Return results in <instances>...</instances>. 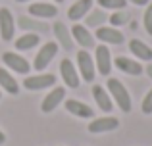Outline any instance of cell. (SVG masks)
Returning <instances> with one entry per match:
<instances>
[{
    "label": "cell",
    "instance_id": "15",
    "mask_svg": "<svg viewBox=\"0 0 152 146\" xmlns=\"http://www.w3.org/2000/svg\"><path fill=\"white\" fill-rule=\"evenodd\" d=\"M52 29H54V35H56V38H58V44L62 46L64 50H71V48H73V38H71V31L67 29V27L64 25L62 21H56Z\"/></svg>",
    "mask_w": 152,
    "mask_h": 146
},
{
    "label": "cell",
    "instance_id": "26",
    "mask_svg": "<svg viewBox=\"0 0 152 146\" xmlns=\"http://www.w3.org/2000/svg\"><path fill=\"white\" fill-rule=\"evenodd\" d=\"M142 21H145V29H146V33H148L150 37H152V4H148V6H146Z\"/></svg>",
    "mask_w": 152,
    "mask_h": 146
},
{
    "label": "cell",
    "instance_id": "27",
    "mask_svg": "<svg viewBox=\"0 0 152 146\" xmlns=\"http://www.w3.org/2000/svg\"><path fill=\"white\" fill-rule=\"evenodd\" d=\"M141 110H142V113H146V115H148V113H152V89L145 94V98H142Z\"/></svg>",
    "mask_w": 152,
    "mask_h": 146
},
{
    "label": "cell",
    "instance_id": "2",
    "mask_svg": "<svg viewBox=\"0 0 152 146\" xmlns=\"http://www.w3.org/2000/svg\"><path fill=\"white\" fill-rule=\"evenodd\" d=\"M77 68H79V73H81V79H85L87 83L94 81L96 65H94V60L91 58V54L87 50H79L77 52Z\"/></svg>",
    "mask_w": 152,
    "mask_h": 146
},
{
    "label": "cell",
    "instance_id": "3",
    "mask_svg": "<svg viewBox=\"0 0 152 146\" xmlns=\"http://www.w3.org/2000/svg\"><path fill=\"white\" fill-rule=\"evenodd\" d=\"M56 85V77L52 73H39V75H27L23 79V86L27 90H42Z\"/></svg>",
    "mask_w": 152,
    "mask_h": 146
},
{
    "label": "cell",
    "instance_id": "7",
    "mask_svg": "<svg viewBox=\"0 0 152 146\" xmlns=\"http://www.w3.org/2000/svg\"><path fill=\"white\" fill-rule=\"evenodd\" d=\"M14 33H15V19L8 8H2L0 10V37H2V41L10 42Z\"/></svg>",
    "mask_w": 152,
    "mask_h": 146
},
{
    "label": "cell",
    "instance_id": "24",
    "mask_svg": "<svg viewBox=\"0 0 152 146\" xmlns=\"http://www.w3.org/2000/svg\"><path fill=\"white\" fill-rule=\"evenodd\" d=\"M108 19H110L112 27H121V25H125V23L129 21V14H127L125 10H115Z\"/></svg>",
    "mask_w": 152,
    "mask_h": 146
},
{
    "label": "cell",
    "instance_id": "11",
    "mask_svg": "<svg viewBox=\"0 0 152 146\" xmlns=\"http://www.w3.org/2000/svg\"><path fill=\"white\" fill-rule=\"evenodd\" d=\"M29 14L33 17H41V19H50L58 15V6L48 2H35L29 6Z\"/></svg>",
    "mask_w": 152,
    "mask_h": 146
},
{
    "label": "cell",
    "instance_id": "19",
    "mask_svg": "<svg viewBox=\"0 0 152 146\" xmlns=\"http://www.w3.org/2000/svg\"><path fill=\"white\" fill-rule=\"evenodd\" d=\"M129 50L139 58V60L152 62V48L148 44H145L142 41H139V38H133V41L129 42Z\"/></svg>",
    "mask_w": 152,
    "mask_h": 146
},
{
    "label": "cell",
    "instance_id": "32",
    "mask_svg": "<svg viewBox=\"0 0 152 146\" xmlns=\"http://www.w3.org/2000/svg\"><path fill=\"white\" fill-rule=\"evenodd\" d=\"M56 2H58V4H60V2H64V0H56Z\"/></svg>",
    "mask_w": 152,
    "mask_h": 146
},
{
    "label": "cell",
    "instance_id": "31",
    "mask_svg": "<svg viewBox=\"0 0 152 146\" xmlns=\"http://www.w3.org/2000/svg\"><path fill=\"white\" fill-rule=\"evenodd\" d=\"M15 2H29V0H15Z\"/></svg>",
    "mask_w": 152,
    "mask_h": 146
},
{
    "label": "cell",
    "instance_id": "9",
    "mask_svg": "<svg viewBox=\"0 0 152 146\" xmlns=\"http://www.w3.org/2000/svg\"><path fill=\"white\" fill-rule=\"evenodd\" d=\"M94 65H96L98 73L100 75H110L112 71V56H110V50H108V46H96V50H94Z\"/></svg>",
    "mask_w": 152,
    "mask_h": 146
},
{
    "label": "cell",
    "instance_id": "16",
    "mask_svg": "<svg viewBox=\"0 0 152 146\" xmlns=\"http://www.w3.org/2000/svg\"><path fill=\"white\" fill-rule=\"evenodd\" d=\"M71 37H73L83 48H93L94 46V37L89 33V27H85V25H73Z\"/></svg>",
    "mask_w": 152,
    "mask_h": 146
},
{
    "label": "cell",
    "instance_id": "28",
    "mask_svg": "<svg viewBox=\"0 0 152 146\" xmlns=\"http://www.w3.org/2000/svg\"><path fill=\"white\" fill-rule=\"evenodd\" d=\"M129 2H133L135 6H146V4H148V0H129Z\"/></svg>",
    "mask_w": 152,
    "mask_h": 146
},
{
    "label": "cell",
    "instance_id": "21",
    "mask_svg": "<svg viewBox=\"0 0 152 146\" xmlns=\"http://www.w3.org/2000/svg\"><path fill=\"white\" fill-rule=\"evenodd\" d=\"M39 42H41V37L37 33H25L19 38H15V48L18 50H31L35 46H39Z\"/></svg>",
    "mask_w": 152,
    "mask_h": 146
},
{
    "label": "cell",
    "instance_id": "29",
    "mask_svg": "<svg viewBox=\"0 0 152 146\" xmlns=\"http://www.w3.org/2000/svg\"><path fill=\"white\" fill-rule=\"evenodd\" d=\"M145 71H146V75H148V77L152 79V64H148V65H146V69H145Z\"/></svg>",
    "mask_w": 152,
    "mask_h": 146
},
{
    "label": "cell",
    "instance_id": "23",
    "mask_svg": "<svg viewBox=\"0 0 152 146\" xmlns=\"http://www.w3.org/2000/svg\"><path fill=\"white\" fill-rule=\"evenodd\" d=\"M108 19L104 10H93L91 14H87V27H102V23Z\"/></svg>",
    "mask_w": 152,
    "mask_h": 146
},
{
    "label": "cell",
    "instance_id": "22",
    "mask_svg": "<svg viewBox=\"0 0 152 146\" xmlns=\"http://www.w3.org/2000/svg\"><path fill=\"white\" fill-rule=\"evenodd\" d=\"M18 25L21 27L23 31H46V25L42 21H35V19L27 17V15H21L18 19Z\"/></svg>",
    "mask_w": 152,
    "mask_h": 146
},
{
    "label": "cell",
    "instance_id": "5",
    "mask_svg": "<svg viewBox=\"0 0 152 146\" xmlns=\"http://www.w3.org/2000/svg\"><path fill=\"white\" fill-rule=\"evenodd\" d=\"M2 62L6 64V68H10L12 71H15V73L29 75V71H31V64L23 56H19V54H15V52H4Z\"/></svg>",
    "mask_w": 152,
    "mask_h": 146
},
{
    "label": "cell",
    "instance_id": "1",
    "mask_svg": "<svg viewBox=\"0 0 152 146\" xmlns=\"http://www.w3.org/2000/svg\"><path fill=\"white\" fill-rule=\"evenodd\" d=\"M106 86H108V92H110V96L114 98V102L118 104V108L121 110L123 113H129L133 102H131V94L127 92L125 85H123L119 79L110 77V79H108V83H106Z\"/></svg>",
    "mask_w": 152,
    "mask_h": 146
},
{
    "label": "cell",
    "instance_id": "6",
    "mask_svg": "<svg viewBox=\"0 0 152 146\" xmlns=\"http://www.w3.org/2000/svg\"><path fill=\"white\" fill-rule=\"evenodd\" d=\"M60 73H62L64 83H66L69 89H77V86L81 85V77H79V73H77V69H75V65H73L71 60L66 58V60L60 62Z\"/></svg>",
    "mask_w": 152,
    "mask_h": 146
},
{
    "label": "cell",
    "instance_id": "30",
    "mask_svg": "<svg viewBox=\"0 0 152 146\" xmlns=\"http://www.w3.org/2000/svg\"><path fill=\"white\" fill-rule=\"evenodd\" d=\"M4 142H6V135H4V133L0 131V146H2Z\"/></svg>",
    "mask_w": 152,
    "mask_h": 146
},
{
    "label": "cell",
    "instance_id": "10",
    "mask_svg": "<svg viewBox=\"0 0 152 146\" xmlns=\"http://www.w3.org/2000/svg\"><path fill=\"white\" fill-rule=\"evenodd\" d=\"M118 127H119V119H115V117H112V115L96 117V119H93L89 123V133H94V135H98V133H110V131H115Z\"/></svg>",
    "mask_w": 152,
    "mask_h": 146
},
{
    "label": "cell",
    "instance_id": "14",
    "mask_svg": "<svg viewBox=\"0 0 152 146\" xmlns=\"http://www.w3.org/2000/svg\"><path fill=\"white\" fill-rule=\"evenodd\" d=\"M114 65L119 69V71H123V73H127V75H135V77L145 71V68H142L139 62L131 60V58H125V56H118L114 60Z\"/></svg>",
    "mask_w": 152,
    "mask_h": 146
},
{
    "label": "cell",
    "instance_id": "17",
    "mask_svg": "<svg viewBox=\"0 0 152 146\" xmlns=\"http://www.w3.org/2000/svg\"><path fill=\"white\" fill-rule=\"evenodd\" d=\"M91 6H93V0H77V2H73V6L67 10V17H69L71 21H79V19H83L91 12Z\"/></svg>",
    "mask_w": 152,
    "mask_h": 146
},
{
    "label": "cell",
    "instance_id": "4",
    "mask_svg": "<svg viewBox=\"0 0 152 146\" xmlns=\"http://www.w3.org/2000/svg\"><path fill=\"white\" fill-rule=\"evenodd\" d=\"M56 52H58V44H56V42H46V44H42L41 50L37 52V56H35L33 68L37 69V71H42L45 68H48V64L54 60Z\"/></svg>",
    "mask_w": 152,
    "mask_h": 146
},
{
    "label": "cell",
    "instance_id": "20",
    "mask_svg": "<svg viewBox=\"0 0 152 146\" xmlns=\"http://www.w3.org/2000/svg\"><path fill=\"white\" fill-rule=\"evenodd\" d=\"M0 86L10 94H18L19 92L18 81H15V79L12 77V73L8 71V69H4V68H0Z\"/></svg>",
    "mask_w": 152,
    "mask_h": 146
},
{
    "label": "cell",
    "instance_id": "33",
    "mask_svg": "<svg viewBox=\"0 0 152 146\" xmlns=\"http://www.w3.org/2000/svg\"><path fill=\"white\" fill-rule=\"evenodd\" d=\"M0 98H2V92H0Z\"/></svg>",
    "mask_w": 152,
    "mask_h": 146
},
{
    "label": "cell",
    "instance_id": "25",
    "mask_svg": "<svg viewBox=\"0 0 152 146\" xmlns=\"http://www.w3.org/2000/svg\"><path fill=\"white\" fill-rule=\"evenodd\" d=\"M102 10H123L127 6V0H96Z\"/></svg>",
    "mask_w": 152,
    "mask_h": 146
},
{
    "label": "cell",
    "instance_id": "18",
    "mask_svg": "<svg viewBox=\"0 0 152 146\" xmlns=\"http://www.w3.org/2000/svg\"><path fill=\"white\" fill-rule=\"evenodd\" d=\"M93 96L94 100H96L98 108L102 110V112H112V108H114V102H112V96L104 90V86L100 85H94L93 86Z\"/></svg>",
    "mask_w": 152,
    "mask_h": 146
},
{
    "label": "cell",
    "instance_id": "13",
    "mask_svg": "<svg viewBox=\"0 0 152 146\" xmlns=\"http://www.w3.org/2000/svg\"><path fill=\"white\" fill-rule=\"evenodd\" d=\"M66 110L69 113H73L75 117H81V119H91V117L94 115L91 106H87L85 102H81V100H73V98L66 100Z\"/></svg>",
    "mask_w": 152,
    "mask_h": 146
},
{
    "label": "cell",
    "instance_id": "12",
    "mask_svg": "<svg viewBox=\"0 0 152 146\" xmlns=\"http://www.w3.org/2000/svg\"><path fill=\"white\" fill-rule=\"evenodd\" d=\"M96 38H98V41H102L104 44H121V42L125 41L123 35H121V31H118L115 27H106V25L98 27Z\"/></svg>",
    "mask_w": 152,
    "mask_h": 146
},
{
    "label": "cell",
    "instance_id": "8",
    "mask_svg": "<svg viewBox=\"0 0 152 146\" xmlns=\"http://www.w3.org/2000/svg\"><path fill=\"white\" fill-rule=\"evenodd\" d=\"M66 98V89L64 86H54L45 98H42V104H41V110L42 113H50L54 112L56 108L60 106V102Z\"/></svg>",
    "mask_w": 152,
    "mask_h": 146
}]
</instances>
